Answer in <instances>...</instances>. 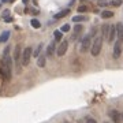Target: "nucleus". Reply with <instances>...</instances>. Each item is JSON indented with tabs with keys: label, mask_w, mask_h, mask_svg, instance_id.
I'll list each match as a JSON object with an SVG mask.
<instances>
[{
	"label": "nucleus",
	"mask_w": 123,
	"mask_h": 123,
	"mask_svg": "<svg viewBox=\"0 0 123 123\" xmlns=\"http://www.w3.org/2000/svg\"><path fill=\"white\" fill-rule=\"evenodd\" d=\"M31 53H33V49L30 47H26V48L22 51V55H21V66L26 67L29 63H30L31 59Z\"/></svg>",
	"instance_id": "obj_3"
},
{
	"label": "nucleus",
	"mask_w": 123,
	"mask_h": 123,
	"mask_svg": "<svg viewBox=\"0 0 123 123\" xmlns=\"http://www.w3.org/2000/svg\"><path fill=\"white\" fill-rule=\"evenodd\" d=\"M3 71H4L6 79H10L12 75V57L10 55V47L4 49L3 53Z\"/></svg>",
	"instance_id": "obj_1"
},
{
	"label": "nucleus",
	"mask_w": 123,
	"mask_h": 123,
	"mask_svg": "<svg viewBox=\"0 0 123 123\" xmlns=\"http://www.w3.org/2000/svg\"><path fill=\"white\" fill-rule=\"evenodd\" d=\"M8 15H10V11H8V10H4V11H3V18L8 17Z\"/></svg>",
	"instance_id": "obj_27"
},
{
	"label": "nucleus",
	"mask_w": 123,
	"mask_h": 123,
	"mask_svg": "<svg viewBox=\"0 0 123 123\" xmlns=\"http://www.w3.org/2000/svg\"><path fill=\"white\" fill-rule=\"evenodd\" d=\"M21 55H22V51H21V45L18 44L14 49V62L17 64V71L19 73L21 71Z\"/></svg>",
	"instance_id": "obj_4"
},
{
	"label": "nucleus",
	"mask_w": 123,
	"mask_h": 123,
	"mask_svg": "<svg viewBox=\"0 0 123 123\" xmlns=\"http://www.w3.org/2000/svg\"><path fill=\"white\" fill-rule=\"evenodd\" d=\"M90 47H92V37L90 34H88L81 40V52H88Z\"/></svg>",
	"instance_id": "obj_5"
},
{
	"label": "nucleus",
	"mask_w": 123,
	"mask_h": 123,
	"mask_svg": "<svg viewBox=\"0 0 123 123\" xmlns=\"http://www.w3.org/2000/svg\"><path fill=\"white\" fill-rule=\"evenodd\" d=\"M60 31L62 33H67V31H70V25H68V23L63 25V26L60 27Z\"/></svg>",
	"instance_id": "obj_22"
},
{
	"label": "nucleus",
	"mask_w": 123,
	"mask_h": 123,
	"mask_svg": "<svg viewBox=\"0 0 123 123\" xmlns=\"http://www.w3.org/2000/svg\"><path fill=\"white\" fill-rule=\"evenodd\" d=\"M68 12H70V10H68V8L62 10V11H59L57 14H55V17H53V18H55V19H62V18H64V17H66V15H67Z\"/></svg>",
	"instance_id": "obj_14"
},
{
	"label": "nucleus",
	"mask_w": 123,
	"mask_h": 123,
	"mask_svg": "<svg viewBox=\"0 0 123 123\" xmlns=\"http://www.w3.org/2000/svg\"><path fill=\"white\" fill-rule=\"evenodd\" d=\"M115 38H116V29H115V25H110V31H108V43H114Z\"/></svg>",
	"instance_id": "obj_10"
},
{
	"label": "nucleus",
	"mask_w": 123,
	"mask_h": 123,
	"mask_svg": "<svg viewBox=\"0 0 123 123\" xmlns=\"http://www.w3.org/2000/svg\"><path fill=\"white\" fill-rule=\"evenodd\" d=\"M82 25H75L74 26V34H73V41H75V40L79 37V34H81V31H82Z\"/></svg>",
	"instance_id": "obj_13"
},
{
	"label": "nucleus",
	"mask_w": 123,
	"mask_h": 123,
	"mask_svg": "<svg viewBox=\"0 0 123 123\" xmlns=\"http://www.w3.org/2000/svg\"><path fill=\"white\" fill-rule=\"evenodd\" d=\"M85 122L86 123H97L96 120H94L93 118H90V116H86V118H85Z\"/></svg>",
	"instance_id": "obj_25"
},
{
	"label": "nucleus",
	"mask_w": 123,
	"mask_h": 123,
	"mask_svg": "<svg viewBox=\"0 0 123 123\" xmlns=\"http://www.w3.org/2000/svg\"><path fill=\"white\" fill-rule=\"evenodd\" d=\"M23 1V4H27V1H29V0H22Z\"/></svg>",
	"instance_id": "obj_28"
},
{
	"label": "nucleus",
	"mask_w": 123,
	"mask_h": 123,
	"mask_svg": "<svg viewBox=\"0 0 123 123\" xmlns=\"http://www.w3.org/2000/svg\"><path fill=\"white\" fill-rule=\"evenodd\" d=\"M114 17V12L110 11V10H104L103 12H101V18L103 19H108V18H112Z\"/></svg>",
	"instance_id": "obj_18"
},
{
	"label": "nucleus",
	"mask_w": 123,
	"mask_h": 123,
	"mask_svg": "<svg viewBox=\"0 0 123 123\" xmlns=\"http://www.w3.org/2000/svg\"><path fill=\"white\" fill-rule=\"evenodd\" d=\"M120 53H122V43L116 40L114 44V59L120 57Z\"/></svg>",
	"instance_id": "obj_8"
},
{
	"label": "nucleus",
	"mask_w": 123,
	"mask_h": 123,
	"mask_svg": "<svg viewBox=\"0 0 123 123\" xmlns=\"http://www.w3.org/2000/svg\"><path fill=\"white\" fill-rule=\"evenodd\" d=\"M88 18L85 17V15H75L74 18H73V22H75V23H81V22H85Z\"/></svg>",
	"instance_id": "obj_17"
},
{
	"label": "nucleus",
	"mask_w": 123,
	"mask_h": 123,
	"mask_svg": "<svg viewBox=\"0 0 123 123\" xmlns=\"http://www.w3.org/2000/svg\"><path fill=\"white\" fill-rule=\"evenodd\" d=\"M103 36H96V38L93 40L92 43V47H90V53L93 56H98V53L101 51V47H103Z\"/></svg>",
	"instance_id": "obj_2"
},
{
	"label": "nucleus",
	"mask_w": 123,
	"mask_h": 123,
	"mask_svg": "<svg viewBox=\"0 0 123 123\" xmlns=\"http://www.w3.org/2000/svg\"><path fill=\"white\" fill-rule=\"evenodd\" d=\"M104 123H110V122H104Z\"/></svg>",
	"instance_id": "obj_31"
},
{
	"label": "nucleus",
	"mask_w": 123,
	"mask_h": 123,
	"mask_svg": "<svg viewBox=\"0 0 123 123\" xmlns=\"http://www.w3.org/2000/svg\"><path fill=\"white\" fill-rule=\"evenodd\" d=\"M55 51H56V41L53 40V41H51L48 45V48H47V52H45V55H47V57H51L53 56V53H55Z\"/></svg>",
	"instance_id": "obj_9"
},
{
	"label": "nucleus",
	"mask_w": 123,
	"mask_h": 123,
	"mask_svg": "<svg viewBox=\"0 0 123 123\" xmlns=\"http://www.w3.org/2000/svg\"><path fill=\"white\" fill-rule=\"evenodd\" d=\"M115 29H116V37H118V41L123 43V25L122 23H116V25H115Z\"/></svg>",
	"instance_id": "obj_11"
},
{
	"label": "nucleus",
	"mask_w": 123,
	"mask_h": 123,
	"mask_svg": "<svg viewBox=\"0 0 123 123\" xmlns=\"http://www.w3.org/2000/svg\"><path fill=\"white\" fill-rule=\"evenodd\" d=\"M1 1H8V0H1Z\"/></svg>",
	"instance_id": "obj_30"
},
{
	"label": "nucleus",
	"mask_w": 123,
	"mask_h": 123,
	"mask_svg": "<svg viewBox=\"0 0 123 123\" xmlns=\"http://www.w3.org/2000/svg\"><path fill=\"white\" fill-rule=\"evenodd\" d=\"M4 22H7V23L12 22V18L10 17V15H8V17H4Z\"/></svg>",
	"instance_id": "obj_26"
},
{
	"label": "nucleus",
	"mask_w": 123,
	"mask_h": 123,
	"mask_svg": "<svg viewBox=\"0 0 123 123\" xmlns=\"http://www.w3.org/2000/svg\"><path fill=\"white\" fill-rule=\"evenodd\" d=\"M66 123H68V122H66Z\"/></svg>",
	"instance_id": "obj_32"
},
{
	"label": "nucleus",
	"mask_w": 123,
	"mask_h": 123,
	"mask_svg": "<svg viewBox=\"0 0 123 123\" xmlns=\"http://www.w3.org/2000/svg\"><path fill=\"white\" fill-rule=\"evenodd\" d=\"M67 48H68V41L67 40H63L60 44H59V47L56 48V55L57 56H63L67 52Z\"/></svg>",
	"instance_id": "obj_6"
},
{
	"label": "nucleus",
	"mask_w": 123,
	"mask_h": 123,
	"mask_svg": "<svg viewBox=\"0 0 123 123\" xmlns=\"http://www.w3.org/2000/svg\"><path fill=\"white\" fill-rule=\"evenodd\" d=\"M108 31H110V25H104L103 29H101V36H103V38H107V37H108Z\"/></svg>",
	"instance_id": "obj_19"
},
{
	"label": "nucleus",
	"mask_w": 123,
	"mask_h": 123,
	"mask_svg": "<svg viewBox=\"0 0 123 123\" xmlns=\"http://www.w3.org/2000/svg\"><path fill=\"white\" fill-rule=\"evenodd\" d=\"M88 11V7L86 6H79L78 7V12H86Z\"/></svg>",
	"instance_id": "obj_24"
},
{
	"label": "nucleus",
	"mask_w": 123,
	"mask_h": 123,
	"mask_svg": "<svg viewBox=\"0 0 123 123\" xmlns=\"http://www.w3.org/2000/svg\"><path fill=\"white\" fill-rule=\"evenodd\" d=\"M45 64H47V55H45V53H41V55L37 57V66L45 67Z\"/></svg>",
	"instance_id": "obj_12"
},
{
	"label": "nucleus",
	"mask_w": 123,
	"mask_h": 123,
	"mask_svg": "<svg viewBox=\"0 0 123 123\" xmlns=\"http://www.w3.org/2000/svg\"><path fill=\"white\" fill-rule=\"evenodd\" d=\"M123 0H112L111 1V6H114V7H119V6H122Z\"/></svg>",
	"instance_id": "obj_23"
},
{
	"label": "nucleus",
	"mask_w": 123,
	"mask_h": 123,
	"mask_svg": "<svg viewBox=\"0 0 123 123\" xmlns=\"http://www.w3.org/2000/svg\"><path fill=\"white\" fill-rule=\"evenodd\" d=\"M43 47H44V44H43V43H40V44L37 45V48H36L34 51H33V53H31V55H33L34 57H38L40 55H41V51H43Z\"/></svg>",
	"instance_id": "obj_15"
},
{
	"label": "nucleus",
	"mask_w": 123,
	"mask_h": 123,
	"mask_svg": "<svg viewBox=\"0 0 123 123\" xmlns=\"http://www.w3.org/2000/svg\"><path fill=\"white\" fill-rule=\"evenodd\" d=\"M10 34H11V33H10L8 30H4V31H3V33L0 34V43H6V41L10 38Z\"/></svg>",
	"instance_id": "obj_16"
},
{
	"label": "nucleus",
	"mask_w": 123,
	"mask_h": 123,
	"mask_svg": "<svg viewBox=\"0 0 123 123\" xmlns=\"http://www.w3.org/2000/svg\"><path fill=\"white\" fill-rule=\"evenodd\" d=\"M108 115H110L111 120L114 123H122V115H120V112H118V111H115V110H111L108 112Z\"/></svg>",
	"instance_id": "obj_7"
},
{
	"label": "nucleus",
	"mask_w": 123,
	"mask_h": 123,
	"mask_svg": "<svg viewBox=\"0 0 123 123\" xmlns=\"http://www.w3.org/2000/svg\"><path fill=\"white\" fill-rule=\"evenodd\" d=\"M53 37H55V41H62V38H63V33H62L60 30H55L53 31Z\"/></svg>",
	"instance_id": "obj_20"
},
{
	"label": "nucleus",
	"mask_w": 123,
	"mask_h": 123,
	"mask_svg": "<svg viewBox=\"0 0 123 123\" xmlns=\"http://www.w3.org/2000/svg\"><path fill=\"white\" fill-rule=\"evenodd\" d=\"M122 122H123V112H122Z\"/></svg>",
	"instance_id": "obj_29"
},
{
	"label": "nucleus",
	"mask_w": 123,
	"mask_h": 123,
	"mask_svg": "<svg viewBox=\"0 0 123 123\" xmlns=\"http://www.w3.org/2000/svg\"><path fill=\"white\" fill-rule=\"evenodd\" d=\"M30 25H31V27H34V29H40V27H41L40 21L38 19H36V18H33V19L30 21Z\"/></svg>",
	"instance_id": "obj_21"
}]
</instances>
